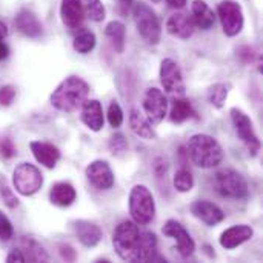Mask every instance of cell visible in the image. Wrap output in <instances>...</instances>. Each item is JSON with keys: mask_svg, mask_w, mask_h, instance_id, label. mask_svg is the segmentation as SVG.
<instances>
[{"mask_svg": "<svg viewBox=\"0 0 263 263\" xmlns=\"http://www.w3.org/2000/svg\"><path fill=\"white\" fill-rule=\"evenodd\" d=\"M112 245L117 256L125 262H165L157 251L154 233L140 231L133 220L120 222L112 233Z\"/></svg>", "mask_w": 263, "mask_h": 263, "instance_id": "cell-1", "label": "cell"}, {"mask_svg": "<svg viewBox=\"0 0 263 263\" xmlns=\"http://www.w3.org/2000/svg\"><path fill=\"white\" fill-rule=\"evenodd\" d=\"M89 94V85L79 76H69L59 83L52 91L49 102L62 112H72L79 109Z\"/></svg>", "mask_w": 263, "mask_h": 263, "instance_id": "cell-2", "label": "cell"}, {"mask_svg": "<svg viewBox=\"0 0 263 263\" xmlns=\"http://www.w3.org/2000/svg\"><path fill=\"white\" fill-rule=\"evenodd\" d=\"M188 156L193 165L202 170H211L219 166L223 159L225 153L222 145L210 134H194L188 140Z\"/></svg>", "mask_w": 263, "mask_h": 263, "instance_id": "cell-3", "label": "cell"}, {"mask_svg": "<svg viewBox=\"0 0 263 263\" xmlns=\"http://www.w3.org/2000/svg\"><path fill=\"white\" fill-rule=\"evenodd\" d=\"M129 214L134 223L149 225L156 217L154 196L145 185H134L129 193Z\"/></svg>", "mask_w": 263, "mask_h": 263, "instance_id": "cell-4", "label": "cell"}, {"mask_svg": "<svg viewBox=\"0 0 263 263\" xmlns=\"http://www.w3.org/2000/svg\"><path fill=\"white\" fill-rule=\"evenodd\" d=\"M214 186L216 191L231 200H242L250 196V188L247 179L233 168H223L214 174Z\"/></svg>", "mask_w": 263, "mask_h": 263, "instance_id": "cell-5", "label": "cell"}, {"mask_svg": "<svg viewBox=\"0 0 263 263\" xmlns=\"http://www.w3.org/2000/svg\"><path fill=\"white\" fill-rule=\"evenodd\" d=\"M133 17L140 37L149 45H157L160 42L162 26L154 9L143 2H137L133 5Z\"/></svg>", "mask_w": 263, "mask_h": 263, "instance_id": "cell-6", "label": "cell"}, {"mask_svg": "<svg viewBox=\"0 0 263 263\" xmlns=\"http://www.w3.org/2000/svg\"><path fill=\"white\" fill-rule=\"evenodd\" d=\"M230 116H231V122H233V126H234V131H236L237 137L245 145L248 153L253 157H256L259 154L260 148H262V143H260V139L256 134L253 120L250 119V116L247 112H243L239 108H231Z\"/></svg>", "mask_w": 263, "mask_h": 263, "instance_id": "cell-7", "label": "cell"}, {"mask_svg": "<svg viewBox=\"0 0 263 263\" xmlns=\"http://www.w3.org/2000/svg\"><path fill=\"white\" fill-rule=\"evenodd\" d=\"M43 185V174L32 163H20L12 171V186L25 197L34 196Z\"/></svg>", "mask_w": 263, "mask_h": 263, "instance_id": "cell-8", "label": "cell"}, {"mask_svg": "<svg viewBox=\"0 0 263 263\" xmlns=\"http://www.w3.org/2000/svg\"><path fill=\"white\" fill-rule=\"evenodd\" d=\"M217 15L222 23V29L228 37H236L242 32L245 17L242 6L236 0H222L217 5Z\"/></svg>", "mask_w": 263, "mask_h": 263, "instance_id": "cell-9", "label": "cell"}, {"mask_svg": "<svg viewBox=\"0 0 263 263\" xmlns=\"http://www.w3.org/2000/svg\"><path fill=\"white\" fill-rule=\"evenodd\" d=\"M143 112L151 125H159L168 114V100L159 88H148L143 96Z\"/></svg>", "mask_w": 263, "mask_h": 263, "instance_id": "cell-10", "label": "cell"}, {"mask_svg": "<svg viewBox=\"0 0 263 263\" xmlns=\"http://www.w3.org/2000/svg\"><path fill=\"white\" fill-rule=\"evenodd\" d=\"M159 77L163 89L171 94L183 96L185 94V83H183V76L180 71V66L177 65L176 60L166 57L160 63L159 69Z\"/></svg>", "mask_w": 263, "mask_h": 263, "instance_id": "cell-11", "label": "cell"}, {"mask_svg": "<svg viewBox=\"0 0 263 263\" xmlns=\"http://www.w3.org/2000/svg\"><path fill=\"white\" fill-rule=\"evenodd\" d=\"M162 231H163L165 236H168V237L176 240V247H177V251H179L182 259H190L194 254L196 243H194L191 234L186 231V228L180 222H177L174 219H170L163 225Z\"/></svg>", "mask_w": 263, "mask_h": 263, "instance_id": "cell-12", "label": "cell"}, {"mask_svg": "<svg viewBox=\"0 0 263 263\" xmlns=\"http://www.w3.org/2000/svg\"><path fill=\"white\" fill-rule=\"evenodd\" d=\"M85 176H86L88 182L99 191L111 190L114 186V182H116L114 173H112V170L106 160L91 162L85 170Z\"/></svg>", "mask_w": 263, "mask_h": 263, "instance_id": "cell-13", "label": "cell"}, {"mask_svg": "<svg viewBox=\"0 0 263 263\" xmlns=\"http://www.w3.org/2000/svg\"><path fill=\"white\" fill-rule=\"evenodd\" d=\"M190 210L191 214L200 222H203L206 227H216L225 219V213L222 211V208L210 200H196L191 203Z\"/></svg>", "mask_w": 263, "mask_h": 263, "instance_id": "cell-14", "label": "cell"}, {"mask_svg": "<svg viewBox=\"0 0 263 263\" xmlns=\"http://www.w3.org/2000/svg\"><path fill=\"white\" fill-rule=\"evenodd\" d=\"M14 25L20 34L29 39H39L43 34V25L29 9H20L14 18Z\"/></svg>", "mask_w": 263, "mask_h": 263, "instance_id": "cell-15", "label": "cell"}, {"mask_svg": "<svg viewBox=\"0 0 263 263\" xmlns=\"http://www.w3.org/2000/svg\"><path fill=\"white\" fill-rule=\"evenodd\" d=\"M80 108H82L80 119H82L83 125L86 128H89L91 131H94V133L102 131L103 123H105V116H103L102 103L99 100H96V99H91V100L86 99Z\"/></svg>", "mask_w": 263, "mask_h": 263, "instance_id": "cell-16", "label": "cell"}, {"mask_svg": "<svg viewBox=\"0 0 263 263\" xmlns=\"http://www.w3.org/2000/svg\"><path fill=\"white\" fill-rule=\"evenodd\" d=\"M254 236V230L250 225H236L225 230L220 234V247L225 250H234L247 242H250Z\"/></svg>", "mask_w": 263, "mask_h": 263, "instance_id": "cell-17", "label": "cell"}, {"mask_svg": "<svg viewBox=\"0 0 263 263\" xmlns=\"http://www.w3.org/2000/svg\"><path fill=\"white\" fill-rule=\"evenodd\" d=\"M166 31L177 39L182 40H188L193 37L194 31H196V25L193 17H190L185 12H174L168 22H166Z\"/></svg>", "mask_w": 263, "mask_h": 263, "instance_id": "cell-18", "label": "cell"}, {"mask_svg": "<svg viewBox=\"0 0 263 263\" xmlns=\"http://www.w3.org/2000/svg\"><path fill=\"white\" fill-rule=\"evenodd\" d=\"M31 153L34 156V159L43 165L48 170L55 168L57 162L60 160V151L55 145L48 143V142H40V140H32L29 143Z\"/></svg>", "mask_w": 263, "mask_h": 263, "instance_id": "cell-19", "label": "cell"}, {"mask_svg": "<svg viewBox=\"0 0 263 263\" xmlns=\"http://www.w3.org/2000/svg\"><path fill=\"white\" fill-rule=\"evenodd\" d=\"M60 18L63 25L69 29L80 28L85 20V9L82 0H62Z\"/></svg>", "mask_w": 263, "mask_h": 263, "instance_id": "cell-20", "label": "cell"}, {"mask_svg": "<svg viewBox=\"0 0 263 263\" xmlns=\"http://www.w3.org/2000/svg\"><path fill=\"white\" fill-rule=\"evenodd\" d=\"M74 231H76L79 242L86 248L97 247L103 239V233L100 227L89 220H77L74 223Z\"/></svg>", "mask_w": 263, "mask_h": 263, "instance_id": "cell-21", "label": "cell"}, {"mask_svg": "<svg viewBox=\"0 0 263 263\" xmlns=\"http://www.w3.org/2000/svg\"><path fill=\"white\" fill-rule=\"evenodd\" d=\"M77 199V191L69 182H57L49 191V200L59 208L71 206Z\"/></svg>", "mask_w": 263, "mask_h": 263, "instance_id": "cell-22", "label": "cell"}, {"mask_svg": "<svg viewBox=\"0 0 263 263\" xmlns=\"http://www.w3.org/2000/svg\"><path fill=\"white\" fill-rule=\"evenodd\" d=\"M196 117V109L193 108L191 102L182 96L174 97L171 102V109H170V120L174 125H182L186 120Z\"/></svg>", "mask_w": 263, "mask_h": 263, "instance_id": "cell-23", "label": "cell"}, {"mask_svg": "<svg viewBox=\"0 0 263 263\" xmlns=\"http://www.w3.org/2000/svg\"><path fill=\"white\" fill-rule=\"evenodd\" d=\"M191 12H193L194 25L199 26L200 29L208 31L214 26L216 14L213 12V9L208 6V3L205 0H194L193 6H191Z\"/></svg>", "mask_w": 263, "mask_h": 263, "instance_id": "cell-24", "label": "cell"}, {"mask_svg": "<svg viewBox=\"0 0 263 263\" xmlns=\"http://www.w3.org/2000/svg\"><path fill=\"white\" fill-rule=\"evenodd\" d=\"M129 126L136 136H139L143 140H156L157 134L153 128V125L146 120L145 116L137 108H133L129 112Z\"/></svg>", "mask_w": 263, "mask_h": 263, "instance_id": "cell-25", "label": "cell"}, {"mask_svg": "<svg viewBox=\"0 0 263 263\" xmlns=\"http://www.w3.org/2000/svg\"><path fill=\"white\" fill-rule=\"evenodd\" d=\"M105 35L111 40L112 48L116 52L122 54L125 51V42H126V28L122 22L112 20L105 28Z\"/></svg>", "mask_w": 263, "mask_h": 263, "instance_id": "cell-26", "label": "cell"}, {"mask_svg": "<svg viewBox=\"0 0 263 263\" xmlns=\"http://www.w3.org/2000/svg\"><path fill=\"white\" fill-rule=\"evenodd\" d=\"M20 250L25 256V260H29V262H48L49 260L43 247L31 237H23L20 240Z\"/></svg>", "mask_w": 263, "mask_h": 263, "instance_id": "cell-27", "label": "cell"}, {"mask_svg": "<svg viewBox=\"0 0 263 263\" xmlns=\"http://www.w3.org/2000/svg\"><path fill=\"white\" fill-rule=\"evenodd\" d=\"M228 94H230V85L220 82V83H214L208 88L206 97H208L210 105H213L217 109H222L227 103Z\"/></svg>", "mask_w": 263, "mask_h": 263, "instance_id": "cell-28", "label": "cell"}, {"mask_svg": "<svg viewBox=\"0 0 263 263\" xmlns=\"http://www.w3.org/2000/svg\"><path fill=\"white\" fill-rule=\"evenodd\" d=\"M96 42H97V39H96L94 32H91V31H82L80 34H77L74 37L72 48L79 54H88V52H91L96 48Z\"/></svg>", "mask_w": 263, "mask_h": 263, "instance_id": "cell-29", "label": "cell"}, {"mask_svg": "<svg viewBox=\"0 0 263 263\" xmlns=\"http://www.w3.org/2000/svg\"><path fill=\"white\" fill-rule=\"evenodd\" d=\"M173 183L179 193H190L194 188V176L191 174L190 170L180 168L176 171V174L173 177Z\"/></svg>", "mask_w": 263, "mask_h": 263, "instance_id": "cell-30", "label": "cell"}, {"mask_svg": "<svg viewBox=\"0 0 263 263\" xmlns=\"http://www.w3.org/2000/svg\"><path fill=\"white\" fill-rule=\"evenodd\" d=\"M83 9H85V17H88L92 22H102L106 17V9L102 0H83Z\"/></svg>", "mask_w": 263, "mask_h": 263, "instance_id": "cell-31", "label": "cell"}, {"mask_svg": "<svg viewBox=\"0 0 263 263\" xmlns=\"http://www.w3.org/2000/svg\"><path fill=\"white\" fill-rule=\"evenodd\" d=\"M108 149L114 157H123L128 153V140L125 134L116 133L114 136H111V139L108 140Z\"/></svg>", "mask_w": 263, "mask_h": 263, "instance_id": "cell-32", "label": "cell"}, {"mask_svg": "<svg viewBox=\"0 0 263 263\" xmlns=\"http://www.w3.org/2000/svg\"><path fill=\"white\" fill-rule=\"evenodd\" d=\"M0 197H2L3 203L9 210H15L18 206V203H20L15 193H14V190H12V186L6 180V177H0Z\"/></svg>", "mask_w": 263, "mask_h": 263, "instance_id": "cell-33", "label": "cell"}, {"mask_svg": "<svg viewBox=\"0 0 263 263\" xmlns=\"http://www.w3.org/2000/svg\"><path fill=\"white\" fill-rule=\"evenodd\" d=\"M108 122L112 128H120L122 123H123V111L119 105L117 100H111L109 102V106H108Z\"/></svg>", "mask_w": 263, "mask_h": 263, "instance_id": "cell-34", "label": "cell"}, {"mask_svg": "<svg viewBox=\"0 0 263 263\" xmlns=\"http://www.w3.org/2000/svg\"><path fill=\"white\" fill-rule=\"evenodd\" d=\"M14 237V228L11 220L3 211H0V242H9Z\"/></svg>", "mask_w": 263, "mask_h": 263, "instance_id": "cell-35", "label": "cell"}, {"mask_svg": "<svg viewBox=\"0 0 263 263\" xmlns=\"http://www.w3.org/2000/svg\"><path fill=\"white\" fill-rule=\"evenodd\" d=\"M15 154H17V148H15L12 139H9V137L0 139V156L3 159H12Z\"/></svg>", "mask_w": 263, "mask_h": 263, "instance_id": "cell-36", "label": "cell"}, {"mask_svg": "<svg viewBox=\"0 0 263 263\" xmlns=\"http://www.w3.org/2000/svg\"><path fill=\"white\" fill-rule=\"evenodd\" d=\"M15 99V88L12 85H5L0 88V106L12 105Z\"/></svg>", "mask_w": 263, "mask_h": 263, "instance_id": "cell-37", "label": "cell"}, {"mask_svg": "<svg viewBox=\"0 0 263 263\" xmlns=\"http://www.w3.org/2000/svg\"><path fill=\"white\" fill-rule=\"evenodd\" d=\"M239 55L242 57V60H243L245 63H250V62H253V60H254L256 52H254V49H253V48H250V46H243V48H240V54H239Z\"/></svg>", "mask_w": 263, "mask_h": 263, "instance_id": "cell-38", "label": "cell"}, {"mask_svg": "<svg viewBox=\"0 0 263 263\" xmlns=\"http://www.w3.org/2000/svg\"><path fill=\"white\" fill-rule=\"evenodd\" d=\"M60 256H62V259L72 262L76 259V251L69 245H60Z\"/></svg>", "mask_w": 263, "mask_h": 263, "instance_id": "cell-39", "label": "cell"}, {"mask_svg": "<svg viewBox=\"0 0 263 263\" xmlns=\"http://www.w3.org/2000/svg\"><path fill=\"white\" fill-rule=\"evenodd\" d=\"M6 262L8 263H12V262H18V263H23L25 262V256H23V253H22V250H12L8 256H6Z\"/></svg>", "mask_w": 263, "mask_h": 263, "instance_id": "cell-40", "label": "cell"}, {"mask_svg": "<svg viewBox=\"0 0 263 263\" xmlns=\"http://www.w3.org/2000/svg\"><path fill=\"white\" fill-rule=\"evenodd\" d=\"M168 6L170 8H174V9H180L186 5V0H166Z\"/></svg>", "mask_w": 263, "mask_h": 263, "instance_id": "cell-41", "label": "cell"}, {"mask_svg": "<svg viewBox=\"0 0 263 263\" xmlns=\"http://www.w3.org/2000/svg\"><path fill=\"white\" fill-rule=\"evenodd\" d=\"M8 55H9V48L3 40H0V60H5Z\"/></svg>", "mask_w": 263, "mask_h": 263, "instance_id": "cell-42", "label": "cell"}, {"mask_svg": "<svg viewBox=\"0 0 263 263\" xmlns=\"http://www.w3.org/2000/svg\"><path fill=\"white\" fill-rule=\"evenodd\" d=\"M8 35V26L0 20V40H3Z\"/></svg>", "mask_w": 263, "mask_h": 263, "instance_id": "cell-43", "label": "cell"}, {"mask_svg": "<svg viewBox=\"0 0 263 263\" xmlns=\"http://www.w3.org/2000/svg\"><path fill=\"white\" fill-rule=\"evenodd\" d=\"M119 2H120L123 6H126V8H128V6H131V5L134 3V0H119Z\"/></svg>", "mask_w": 263, "mask_h": 263, "instance_id": "cell-44", "label": "cell"}, {"mask_svg": "<svg viewBox=\"0 0 263 263\" xmlns=\"http://www.w3.org/2000/svg\"><path fill=\"white\" fill-rule=\"evenodd\" d=\"M153 2H154V3H159V2H160V0H153Z\"/></svg>", "mask_w": 263, "mask_h": 263, "instance_id": "cell-45", "label": "cell"}]
</instances>
